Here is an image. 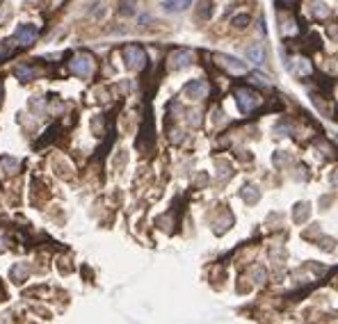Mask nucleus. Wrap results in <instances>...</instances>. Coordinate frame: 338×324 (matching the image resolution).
Segmentation results:
<instances>
[{"label":"nucleus","instance_id":"f257e3e1","mask_svg":"<svg viewBox=\"0 0 338 324\" xmlns=\"http://www.w3.org/2000/svg\"><path fill=\"white\" fill-rule=\"evenodd\" d=\"M71 71L76 73V75H80V78H89L94 71V60H92V55H87V53H78V55H73V60H71Z\"/></svg>","mask_w":338,"mask_h":324},{"label":"nucleus","instance_id":"f03ea898","mask_svg":"<svg viewBox=\"0 0 338 324\" xmlns=\"http://www.w3.org/2000/svg\"><path fill=\"white\" fill-rule=\"evenodd\" d=\"M124 60H126V66L128 69H142L146 62V53L142 50L139 46H126L124 48Z\"/></svg>","mask_w":338,"mask_h":324},{"label":"nucleus","instance_id":"7ed1b4c3","mask_svg":"<svg viewBox=\"0 0 338 324\" xmlns=\"http://www.w3.org/2000/svg\"><path fill=\"white\" fill-rule=\"evenodd\" d=\"M192 62H194L192 50H174L169 55V69H174V71H181V69L190 66Z\"/></svg>","mask_w":338,"mask_h":324},{"label":"nucleus","instance_id":"20e7f679","mask_svg":"<svg viewBox=\"0 0 338 324\" xmlns=\"http://www.w3.org/2000/svg\"><path fill=\"white\" fill-rule=\"evenodd\" d=\"M238 105H240V110H245V112H252L254 107H259L260 105V99L256 96L254 92H247V89H240L238 94Z\"/></svg>","mask_w":338,"mask_h":324},{"label":"nucleus","instance_id":"39448f33","mask_svg":"<svg viewBox=\"0 0 338 324\" xmlns=\"http://www.w3.org/2000/svg\"><path fill=\"white\" fill-rule=\"evenodd\" d=\"M183 92H185L187 99L199 100V99H204L206 94H208V85H206L204 80H192V82H187V85H185Z\"/></svg>","mask_w":338,"mask_h":324},{"label":"nucleus","instance_id":"423d86ee","mask_svg":"<svg viewBox=\"0 0 338 324\" xmlns=\"http://www.w3.org/2000/svg\"><path fill=\"white\" fill-rule=\"evenodd\" d=\"M14 39L19 41L21 46H30L34 39H37V27L34 25H19L16 34H14Z\"/></svg>","mask_w":338,"mask_h":324},{"label":"nucleus","instance_id":"0eeeda50","mask_svg":"<svg viewBox=\"0 0 338 324\" xmlns=\"http://www.w3.org/2000/svg\"><path fill=\"white\" fill-rule=\"evenodd\" d=\"M217 62H219L222 66H224L226 71L235 73V75H240V73H245V71H247V64H242V62L235 60V57H226V55H217Z\"/></svg>","mask_w":338,"mask_h":324},{"label":"nucleus","instance_id":"6e6552de","mask_svg":"<svg viewBox=\"0 0 338 324\" xmlns=\"http://www.w3.org/2000/svg\"><path fill=\"white\" fill-rule=\"evenodd\" d=\"M247 60L254 62V64H263L265 62V50L260 44H252V46H247Z\"/></svg>","mask_w":338,"mask_h":324},{"label":"nucleus","instance_id":"1a4fd4ad","mask_svg":"<svg viewBox=\"0 0 338 324\" xmlns=\"http://www.w3.org/2000/svg\"><path fill=\"white\" fill-rule=\"evenodd\" d=\"M0 169L5 172V176H14V174L19 172V160L9 158V155H2V158H0Z\"/></svg>","mask_w":338,"mask_h":324},{"label":"nucleus","instance_id":"9d476101","mask_svg":"<svg viewBox=\"0 0 338 324\" xmlns=\"http://www.w3.org/2000/svg\"><path fill=\"white\" fill-rule=\"evenodd\" d=\"M14 73H16V78H19L21 82H30V80H34V75H37V69H32V66H27V64H19Z\"/></svg>","mask_w":338,"mask_h":324},{"label":"nucleus","instance_id":"9b49d317","mask_svg":"<svg viewBox=\"0 0 338 324\" xmlns=\"http://www.w3.org/2000/svg\"><path fill=\"white\" fill-rule=\"evenodd\" d=\"M190 5H192V0H167L165 9L167 12H183V9H187Z\"/></svg>","mask_w":338,"mask_h":324},{"label":"nucleus","instance_id":"f8f14e48","mask_svg":"<svg viewBox=\"0 0 338 324\" xmlns=\"http://www.w3.org/2000/svg\"><path fill=\"white\" fill-rule=\"evenodd\" d=\"M27 272H30V267H27L26 263H19V265H16V267L12 270V278L16 281V283H23V281L27 278Z\"/></svg>","mask_w":338,"mask_h":324},{"label":"nucleus","instance_id":"ddd939ff","mask_svg":"<svg viewBox=\"0 0 338 324\" xmlns=\"http://www.w3.org/2000/svg\"><path fill=\"white\" fill-rule=\"evenodd\" d=\"M259 190H256V187H245V192H242V199H245L247 203H256V201H259Z\"/></svg>","mask_w":338,"mask_h":324},{"label":"nucleus","instance_id":"4468645a","mask_svg":"<svg viewBox=\"0 0 338 324\" xmlns=\"http://www.w3.org/2000/svg\"><path fill=\"white\" fill-rule=\"evenodd\" d=\"M297 62V64L292 66V69H295V73H299V75H309V73H311V64H309V62L306 60H295Z\"/></svg>","mask_w":338,"mask_h":324},{"label":"nucleus","instance_id":"2eb2a0df","mask_svg":"<svg viewBox=\"0 0 338 324\" xmlns=\"http://www.w3.org/2000/svg\"><path fill=\"white\" fill-rule=\"evenodd\" d=\"M249 23V16L247 14H240V16H233V25L235 27H245Z\"/></svg>","mask_w":338,"mask_h":324},{"label":"nucleus","instance_id":"dca6fc26","mask_svg":"<svg viewBox=\"0 0 338 324\" xmlns=\"http://www.w3.org/2000/svg\"><path fill=\"white\" fill-rule=\"evenodd\" d=\"M327 12H329L327 5H322V2H313V14H315V16H327Z\"/></svg>","mask_w":338,"mask_h":324},{"label":"nucleus","instance_id":"f3484780","mask_svg":"<svg viewBox=\"0 0 338 324\" xmlns=\"http://www.w3.org/2000/svg\"><path fill=\"white\" fill-rule=\"evenodd\" d=\"M7 247H5V238H2V235H0V251H5Z\"/></svg>","mask_w":338,"mask_h":324},{"label":"nucleus","instance_id":"a211bd4d","mask_svg":"<svg viewBox=\"0 0 338 324\" xmlns=\"http://www.w3.org/2000/svg\"><path fill=\"white\" fill-rule=\"evenodd\" d=\"M0 103H2V82H0Z\"/></svg>","mask_w":338,"mask_h":324},{"label":"nucleus","instance_id":"6ab92c4d","mask_svg":"<svg viewBox=\"0 0 338 324\" xmlns=\"http://www.w3.org/2000/svg\"><path fill=\"white\" fill-rule=\"evenodd\" d=\"M26 2H27V5H32V2H37V0H26Z\"/></svg>","mask_w":338,"mask_h":324}]
</instances>
